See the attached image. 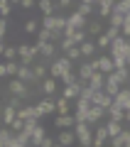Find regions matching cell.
Here are the masks:
<instances>
[{
  "label": "cell",
  "mask_w": 130,
  "mask_h": 147,
  "mask_svg": "<svg viewBox=\"0 0 130 147\" xmlns=\"http://www.w3.org/2000/svg\"><path fill=\"white\" fill-rule=\"evenodd\" d=\"M71 69H74V61H69L66 57H57L52 64H49V76L52 79H62V76H66V74H71Z\"/></svg>",
  "instance_id": "obj_1"
},
{
  "label": "cell",
  "mask_w": 130,
  "mask_h": 147,
  "mask_svg": "<svg viewBox=\"0 0 130 147\" xmlns=\"http://www.w3.org/2000/svg\"><path fill=\"white\" fill-rule=\"evenodd\" d=\"M7 91H10L12 96H17V98H22V100L32 98V86H27L25 81H20L17 76H15V79H10V81H7Z\"/></svg>",
  "instance_id": "obj_2"
},
{
  "label": "cell",
  "mask_w": 130,
  "mask_h": 147,
  "mask_svg": "<svg viewBox=\"0 0 130 147\" xmlns=\"http://www.w3.org/2000/svg\"><path fill=\"white\" fill-rule=\"evenodd\" d=\"M108 54L113 59H128L130 57V39H125V37H118L113 44H110Z\"/></svg>",
  "instance_id": "obj_3"
},
{
  "label": "cell",
  "mask_w": 130,
  "mask_h": 147,
  "mask_svg": "<svg viewBox=\"0 0 130 147\" xmlns=\"http://www.w3.org/2000/svg\"><path fill=\"white\" fill-rule=\"evenodd\" d=\"M74 132H76V140H79L81 147H93V132H91L89 123H76Z\"/></svg>",
  "instance_id": "obj_4"
},
{
  "label": "cell",
  "mask_w": 130,
  "mask_h": 147,
  "mask_svg": "<svg viewBox=\"0 0 130 147\" xmlns=\"http://www.w3.org/2000/svg\"><path fill=\"white\" fill-rule=\"evenodd\" d=\"M42 27H44V30H66V27H69V20H66V17H64V15H54V17H42Z\"/></svg>",
  "instance_id": "obj_5"
},
{
  "label": "cell",
  "mask_w": 130,
  "mask_h": 147,
  "mask_svg": "<svg viewBox=\"0 0 130 147\" xmlns=\"http://www.w3.org/2000/svg\"><path fill=\"white\" fill-rule=\"evenodd\" d=\"M37 108V115H49V113H57V98H52V96H44L42 100H37L35 103Z\"/></svg>",
  "instance_id": "obj_6"
},
{
  "label": "cell",
  "mask_w": 130,
  "mask_h": 147,
  "mask_svg": "<svg viewBox=\"0 0 130 147\" xmlns=\"http://www.w3.org/2000/svg\"><path fill=\"white\" fill-rule=\"evenodd\" d=\"M98 71V69H96V59H91V61H86V64H79V79L83 81V84H89L91 79H93V74Z\"/></svg>",
  "instance_id": "obj_7"
},
{
  "label": "cell",
  "mask_w": 130,
  "mask_h": 147,
  "mask_svg": "<svg viewBox=\"0 0 130 147\" xmlns=\"http://www.w3.org/2000/svg\"><path fill=\"white\" fill-rule=\"evenodd\" d=\"M96 69H98L101 74H106V76H110V74L115 71V61L110 54H103V57H96Z\"/></svg>",
  "instance_id": "obj_8"
},
{
  "label": "cell",
  "mask_w": 130,
  "mask_h": 147,
  "mask_svg": "<svg viewBox=\"0 0 130 147\" xmlns=\"http://www.w3.org/2000/svg\"><path fill=\"white\" fill-rule=\"evenodd\" d=\"M57 142H59L62 147H74V145H79V140H76V132H74V130H59Z\"/></svg>",
  "instance_id": "obj_9"
},
{
  "label": "cell",
  "mask_w": 130,
  "mask_h": 147,
  "mask_svg": "<svg viewBox=\"0 0 130 147\" xmlns=\"http://www.w3.org/2000/svg\"><path fill=\"white\" fill-rule=\"evenodd\" d=\"M93 105H98V108H103V110H108L110 105L115 103V98H110L106 91H96V96H93V100H91Z\"/></svg>",
  "instance_id": "obj_10"
},
{
  "label": "cell",
  "mask_w": 130,
  "mask_h": 147,
  "mask_svg": "<svg viewBox=\"0 0 130 147\" xmlns=\"http://www.w3.org/2000/svg\"><path fill=\"white\" fill-rule=\"evenodd\" d=\"M103 115H108L103 108H98V105H91V110H89V115H86V123L89 125H103Z\"/></svg>",
  "instance_id": "obj_11"
},
{
  "label": "cell",
  "mask_w": 130,
  "mask_h": 147,
  "mask_svg": "<svg viewBox=\"0 0 130 147\" xmlns=\"http://www.w3.org/2000/svg\"><path fill=\"white\" fill-rule=\"evenodd\" d=\"M106 142H110V135H108V127L106 125H98L93 132V147H106Z\"/></svg>",
  "instance_id": "obj_12"
},
{
  "label": "cell",
  "mask_w": 130,
  "mask_h": 147,
  "mask_svg": "<svg viewBox=\"0 0 130 147\" xmlns=\"http://www.w3.org/2000/svg\"><path fill=\"white\" fill-rule=\"evenodd\" d=\"M37 44V42H35ZM39 47V57L44 59L47 64H52L54 61V54H57V44H52V42H47V44H37Z\"/></svg>",
  "instance_id": "obj_13"
},
{
  "label": "cell",
  "mask_w": 130,
  "mask_h": 147,
  "mask_svg": "<svg viewBox=\"0 0 130 147\" xmlns=\"http://www.w3.org/2000/svg\"><path fill=\"white\" fill-rule=\"evenodd\" d=\"M54 125H57L59 130H74V127H76V118L74 115H57L54 118Z\"/></svg>",
  "instance_id": "obj_14"
},
{
  "label": "cell",
  "mask_w": 130,
  "mask_h": 147,
  "mask_svg": "<svg viewBox=\"0 0 130 147\" xmlns=\"http://www.w3.org/2000/svg\"><path fill=\"white\" fill-rule=\"evenodd\" d=\"M66 20H69V27H71V30H86V25H89V20L83 15H79V12H71Z\"/></svg>",
  "instance_id": "obj_15"
},
{
  "label": "cell",
  "mask_w": 130,
  "mask_h": 147,
  "mask_svg": "<svg viewBox=\"0 0 130 147\" xmlns=\"http://www.w3.org/2000/svg\"><path fill=\"white\" fill-rule=\"evenodd\" d=\"M113 10H115V3H113V0H101V3H98V15L106 17V20H110Z\"/></svg>",
  "instance_id": "obj_16"
},
{
  "label": "cell",
  "mask_w": 130,
  "mask_h": 147,
  "mask_svg": "<svg viewBox=\"0 0 130 147\" xmlns=\"http://www.w3.org/2000/svg\"><path fill=\"white\" fill-rule=\"evenodd\" d=\"M15 120H17V110L12 105H5L3 108V127H10Z\"/></svg>",
  "instance_id": "obj_17"
},
{
  "label": "cell",
  "mask_w": 130,
  "mask_h": 147,
  "mask_svg": "<svg viewBox=\"0 0 130 147\" xmlns=\"http://www.w3.org/2000/svg\"><path fill=\"white\" fill-rule=\"evenodd\" d=\"M37 7L42 10V15H44V17H54L57 3H54V0H39V3H37Z\"/></svg>",
  "instance_id": "obj_18"
},
{
  "label": "cell",
  "mask_w": 130,
  "mask_h": 147,
  "mask_svg": "<svg viewBox=\"0 0 130 147\" xmlns=\"http://www.w3.org/2000/svg\"><path fill=\"white\" fill-rule=\"evenodd\" d=\"M86 86H91L93 91H103V88H106V74L96 71V74H93V79H91V81H89Z\"/></svg>",
  "instance_id": "obj_19"
},
{
  "label": "cell",
  "mask_w": 130,
  "mask_h": 147,
  "mask_svg": "<svg viewBox=\"0 0 130 147\" xmlns=\"http://www.w3.org/2000/svg\"><path fill=\"white\" fill-rule=\"evenodd\" d=\"M128 145H130V130H128V127H125L118 137L110 140V147H128Z\"/></svg>",
  "instance_id": "obj_20"
},
{
  "label": "cell",
  "mask_w": 130,
  "mask_h": 147,
  "mask_svg": "<svg viewBox=\"0 0 130 147\" xmlns=\"http://www.w3.org/2000/svg\"><path fill=\"white\" fill-rule=\"evenodd\" d=\"M15 135L17 132H12L10 127H3V130H0V147H10L12 142H15Z\"/></svg>",
  "instance_id": "obj_21"
},
{
  "label": "cell",
  "mask_w": 130,
  "mask_h": 147,
  "mask_svg": "<svg viewBox=\"0 0 130 147\" xmlns=\"http://www.w3.org/2000/svg\"><path fill=\"white\" fill-rule=\"evenodd\" d=\"M57 84H59L57 79L47 76V79L42 81V93H44V96H54V93H57Z\"/></svg>",
  "instance_id": "obj_22"
},
{
  "label": "cell",
  "mask_w": 130,
  "mask_h": 147,
  "mask_svg": "<svg viewBox=\"0 0 130 147\" xmlns=\"http://www.w3.org/2000/svg\"><path fill=\"white\" fill-rule=\"evenodd\" d=\"M17 118H22V120H32V118H37V120H39V115H37V108H35V105H30V103H27L25 108L17 110Z\"/></svg>",
  "instance_id": "obj_23"
},
{
  "label": "cell",
  "mask_w": 130,
  "mask_h": 147,
  "mask_svg": "<svg viewBox=\"0 0 130 147\" xmlns=\"http://www.w3.org/2000/svg\"><path fill=\"white\" fill-rule=\"evenodd\" d=\"M106 113H108V120H118V123H123V120H125V110L120 108V105H115V103L110 105Z\"/></svg>",
  "instance_id": "obj_24"
},
{
  "label": "cell",
  "mask_w": 130,
  "mask_h": 147,
  "mask_svg": "<svg viewBox=\"0 0 130 147\" xmlns=\"http://www.w3.org/2000/svg\"><path fill=\"white\" fill-rule=\"evenodd\" d=\"M0 52H3V57H5V61H20L17 47H7V44H3V47H0Z\"/></svg>",
  "instance_id": "obj_25"
},
{
  "label": "cell",
  "mask_w": 130,
  "mask_h": 147,
  "mask_svg": "<svg viewBox=\"0 0 130 147\" xmlns=\"http://www.w3.org/2000/svg\"><path fill=\"white\" fill-rule=\"evenodd\" d=\"M93 5H98V3H93V0H81L79 7H76V12H79V15H83V17H89L91 12H93Z\"/></svg>",
  "instance_id": "obj_26"
},
{
  "label": "cell",
  "mask_w": 130,
  "mask_h": 147,
  "mask_svg": "<svg viewBox=\"0 0 130 147\" xmlns=\"http://www.w3.org/2000/svg\"><path fill=\"white\" fill-rule=\"evenodd\" d=\"M96 49H98V47H96V42H89V39H86V42L81 44V54L86 57V61L96 59V57H93V54H96Z\"/></svg>",
  "instance_id": "obj_27"
},
{
  "label": "cell",
  "mask_w": 130,
  "mask_h": 147,
  "mask_svg": "<svg viewBox=\"0 0 130 147\" xmlns=\"http://www.w3.org/2000/svg\"><path fill=\"white\" fill-rule=\"evenodd\" d=\"M86 32H89L91 37H96V39H98L101 34H106V32H103V25H101L98 20H91L89 25H86Z\"/></svg>",
  "instance_id": "obj_28"
},
{
  "label": "cell",
  "mask_w": 130,
  "mask_h": 147,
  "mask_svg": "<svg viewBox=\"0 0 130 147\" xmlns=\"http://www.w3.org/2000/svg\"><path fill=\"white\" fill-rule=\"evenodd\" d=\"M106 127H108V135H110V140H113V137H118L120 132L125 130V125H123V123H118V120H108V123H106Z\"/></svg>",
  "instance_id": "obj_29"
},
{
  "label": "cell",
  "mask_w": 130,
  "mask_h": 147,
  "mask_svg": "<svg viewBox=\"0 0 130 147\" xmlns=\"http://www.w3.org/2000/svg\"><path fill=\"white\" fill-rule=\"evenodd\" d=\"M71 100H66V98H62L59 96L57 98V115H69V110H71Z\"/></svg>",
  "instance_id": "obj_30"
},
{
  "label": "cell",
  "mask_w": 130,
  "mask_h": 147,
  "mask_svg": "<svg viewBox=\"0 0 130 147\" xmlns=\"http://www.w3.org/2000/svg\"><path fill=\"white\" fill-rule=\"evenodd\" d=\"M32 69H35V76H37L39 81H44V79H47V69H49V64H47V61H37Z\"/></svg>",
  "instance_id": "obj_31"
},
{
  "label": "cell",
  "mask_w": 130,
  "mask_h": 147,
  "mask_svg": "<svg viewBox=\"0 0 130 147\" xmlns=\"http://www.w3.org/2000/svg\"><path fill=\"white\" fill-rule=\"evenodd\" d=\"M113 12H118V15H130V0H120V3H115V10Z\"/></svg>",
  "instance_id": "obj_32"
},
{
  "label": "cell",
  "mask_w": 130,
  "mask_h": 147,
  "mask_svg": "<svg viewBox=\"0 0 130 147\" xmlns=\"http://www.w3.org/2000/svg\"><path fill=\"white\" fill-rule=\"evenodd\" d=\"M47 42H52V30H44V27H42V30L37 32V44H47Z\"/></svg>",
  "instance_id": "obj_33"
},
{
  "label": "cell",
  "mask_w": 130,
  "mask_h": 147,
  "mask_svg": "<svg viewBox=\"0 0 130 147\" xmlns=\"http://www.w3.org/2000/svg\"><path fill=\"white\" fill-rule=\"evenodd\" d=\"M79 81H81V79H79V74H66V76H62V79H59V84H64V86H74V84H79Z\"/></svg>",
  "instance_id": "obj_34"
},
{
  "label": "cell",
  "mask_w": 130,
  "mask_h": 147,
  "mask_svg": "<svg viewBox=\"0 0 130 147\" xmlns=\"http://www.w3.org/2000/svg\"><path fill=\"white\" fill-rule=\"evenodd\" d=\"M110 44H113V39H110L108 34H101L98 39H96V47L98 49H110Z\"/></svg>",
  "instance_id": "obj_35"
},
{
  "label": "cell",
  "mask_w": 130,
  "mask_h": 147,
  "mask_svg": "<svg viewBox=\"0 0 130 147\" xmlns=\"http://www.w3.org/2000/svg\"><path fill=\"white\" fill-rule=\"evenodd\" d=\"M108 22H110L108 27H118V30H123V22H125V17H123V15H118V12H113Z\"/></svg>",
  "instance_id": "obj_36"
},
{
  "label": "cell",
  "mask_w": 130,
  "mask_h": 147,
  "mask_svg": "<svg viewBox=\"0 0 130 147\" xmlns=\"http://www.w3.org/2000/svg\"><path fill=\"white\" fill-rule=\"evenodd\" d=\"M64 57H66L69 61H79V59L83 57V54H81V47H74V49H69V52L64 54Z\"/></svg>",
  "instance_id": "obj_37"
},
{
  "label": "cell",
  "mask_w": 130,
  "mask_h": 147,
  "mask_svg": "<svg viewBox=\"0 0 130 147\" xmlns=\"http://www.w3.org/2000/svg\"><path fill=\"white\" fill-rule=\"evenodd\" d=\"M37 25H39V22H37V20H27L22 30H25L27 34H35V32H39V30H42V27H37Z\"/></svg>",
  "instance_id": "obj_38"
},
{
  "label": "cell",
  "mask_w": 130,
  "mask_h": 147,
  "mask_svg": "<svg viewBox=\"0 0 130 147\" xmlns=\"http://www.w3.org/2000/svg\"><path fill=\"white\" fill-rule=\"evenodd\" d=\"M7 105H12V108H15V110H20V108H25V100H22V98H17V96H10V98H7Z\"/></svg>",
  "instance_id": "obj_39"
},
{
  "label": "cell",
  "mask_w": 130,
  "mask_h": 147,
  "mask_svg": "<svg viewBox=\"0 0 130 147\" xmlns=\"http://www.w3.org/2000/svg\"><path fill=\"white\" fill-rule=\"evenodd\" d=\"M12 12V3H7V0H3L0 3V15H3V20H7V15Z\"/></svg>",
  "instance_id": "obj_40"
},
{
  "label": "cell",
  "mask_w": 130,
  "mask_h": 147,
  "mask_svg": "<svg viewBox=\"0 0 130 147\" xmlns=\"http://www.w3.org/2000/svg\"><path fill=\"white\" fill-rule=\"evenodd\" d=\"M5 34H7V20H0V42L5 44Z\"/></svg>",
  "instance_id": "obj_41"
},
{
  "label": "cell",
  "mask_w": 130,
  "mask_h": 147,
  "mask_svg": "<svg viewBox=\"0 0 130 147\" xmlns=\"http://www.w3.org/2000/svg\"><path fill=\"white\" fill-rule=\"evenodd\" d=\"M74 3L71 0H57V10H66V7H71Z\"/></svg>",
  "instance_id": "obj_42"
},
{
  "label": "cell",
  "mask_w": 130,
  "mask_h": 147,
  "mask_svg": "<svg viewBox=\"0 0 130 147\" xmlns=\"http://www.w3.org/2000/svg\"><path fill=\"white\" fill-rule=\"evenodd\" d=\"M20 5L25 7V10H32V7H37V3H35V0H22Z\"/></svg>",
  "instance_id": "obj_43"
},
{
  "label": "cell",
  "mask_w": 130,
  "mask_h": 147,
  "mask_svg": "<svg viewBox=\"0 0 130 147\" xmlns=\"http://www.w3.org/2000/svg\"><path fill=\"white\" fill-rule=\"evenodd\" d=\"M123 123H125V125H130V110H125V120Z\"/></svg>",
  "instance_id": "obj_44"
},
{
  "label": "cell",
  "mask_w": 130,
  "mask_h": 147,
  "mask_svg": "<svg viewBox=\"0 0 130 147\" xmlns=\"http://www.w3.org/2000/svg\"><path fill=\"white\" fill-rule=\"evenodd\" d=\"M128 130H130V125H128Z\"/></svg>",
  "instance_id": "obj_45"
},
{
  "label": "cell",
  "mask_w": 130,
  "mask_h": 147,
  "mask_svg": "<svg viewBox=\"0 0 130 147\" xmlns=\"http://www.w3.org/2000/svg\"><path fill=\"white\" fill-rule=\"evenodd\" d=\"M128 88H130V84H128Z\"/></svg>",
  "instance_id": "obj_46"
},
{
  "label": "cell",
  "mask_w": 130,
  "mask_h": 147,
  "mask_svg": "<svg viewBox=\"0 0 130 147\" xmlns=\"http://www.w3.org/2000/svg\"><path fill=\"white\" fill-rule=\"evenodd\" d=\"M79 147H81V145H79Z\"/></svg>",
  "instance_id": "obj_47"
}]
</instances>
